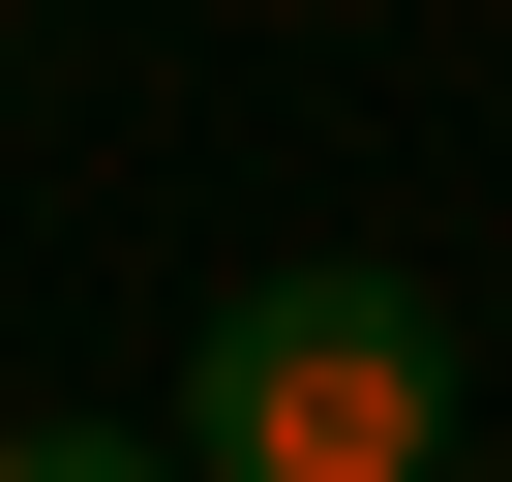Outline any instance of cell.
Returning <instances> with one entry per match:
<instances>
[{
	"label": "cell",
	"mask_w": 512,
	"mask_h": 482,
	"mask_svg": "<svg viewBox=\"0 0 512 482\" xmlns=\"http://www.w3.org/2000/svg\"><path fill=\"white\" fill-rule=\"evenodd\" d=\"M181 452L211 482H452V302L422 272H211Z\"/></svg>",
	"instance_id": "cell-1"
},
{
	"label": "cell",
	"mask_w": 512,
	"mask_h": 482,
	"mask_svg": "<svg viewBox=\"0 0 512 482\" xmlns=\"http://www.w3.org/2000/svg\"><path fill=\"white\" fill-rule=\"evenodd\" d=\"M0 482H211V452H181V422H31Z\"/></svg>",
	"instance_id": "cell-2"
},
{
	"label": "cell",
	"mask_w": 512,
	"mask_h": 482,
	"mask_svg": "<svg viewBox=\"0 0 512 482\" xmlns=\"http://www.w3.org/2000/svg\"><path fill=\"white\" fill-rule=\"evenodd\" d=\"M452 482H512V452H452Z\"/></svg>",
	"instance_id": "cell-3"
}]
</instances>
